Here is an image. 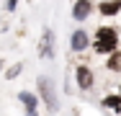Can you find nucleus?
<instances>
[{
  "label": "nucleus",
  "mask_w": 121,
  "mask_h": 116,
  "mask_svg": "<svg viewBox=\"0 0 121 116\" xmlns=\"http://www.w3.org/2000/svg\"><path fill=\"white\" fill-rule=\"evenodd\" d=\"M90 16V0H77L72 5V18L75 21H85Z\"/></svg>",
  "instance_id": "5"
},
{
  "label": "nucleus",
  "mask_w": 121,
  "mask_h": 116,
  "mask_svg": "<svg viewBox=\"0 0 121 116\" xmlns=\"http://www.w3.org/2000/svg\"><path fill=\"white\" fill-rule=\"evenodd\" d=\"M39 54H41L44 59H52V57H54V34H52V28H44V34H41Z\"/></svg>",
  "instance_id": "3"
},
{
  "label": "nucleus",
  "mask_w": 121,
  "mask_h": 116,
  "mask_svg": "<svg viewBox=\"0 0 121 116\" xmlns=\"http://www.w3.org/2000/svg\"><path fill=\"white\" fill-rule=\"evenodd\" d=\"M39 90H41V98H44L47 108L49 111H57L59 108V101H57V93H54V88H52V83L47 77H39Z\"/></svg>",
  "instance_id": "2"
},
{
  "label": "nucleus",
  "mask_w": 121,
  "mask_h": 116,
  "mask_svg": "<svg viewBox=\"0 0 121 116\" xmlns=\"http://www.w3.org/2000/svg\"><path fill=\"white\" fill-rule=\"evenodd\" d=\"M106 67L111 70V72H121V52H113L111 57H108V65Z\"/></svg>",
  "instance_id": "10"
},
{
  "label": "nucleus",
  "mask_w": 121,
  "mask_h": 116,
  "mask_svg": "<svg viewBox=\"0 0 121 116\" xmlns=\"http://www.w3.org/2000/svg\"><path fill=\"white\" fill-rule=\"evenodd\" d=\"M70 46H72L75 52H82V49H88V34L77 28L72 36H70Z\"/></svg>",
  "instance_id": "6"
},
{
  "label": "nucleus",
  "mask_w": 121,
  "mask_h": 116,
  "mask_svg": "<svg viewBox=\"0 0 121 116\" xmlns=\"http://www.w3.org/2000/svg\"><path fill=\"white\" fill-rule=\"evenodd\" d=\"M18 72H21V65H16V67H13V70H8V77H16Z\"/></svg>",
  "instance_id": "11"
},
{
  "label": "nucleus",
  "mask_w": 121,
  "mask_h": 116,
  "mask_svg": "<svg viewBox=\"0 0 121 116\" xmlns=\"http://www.w3.org/2000/svg\"><path fill=\"white\" fill-rule=\"evenodd\" d=\"M95 52L98 54H113L116 52V46H119V34H116V28H111V26H100L95 31Z\"/></svg>",
  "instance_id": "1"
},
{
  "label": "nucleus",
  "mask_w": 121,
  "mask_h": 116,
  "mask_svg": "<svg viewBox=\"0 0 121 116\" xmlns=\"http://www.w3.org/2000/svg\"><path fill=\"white\" fill-rule=\"evenodd\" d=\"M121 10V0H106V3H100V13L103 16H116Z\"/></svg>",
  "instance_id": "8"
},
{
  "label": "nucleus",
  "mask_w": 121,
  "mask_h": 116,
  "mask_svg": "<svg viewBox=\"0 0 121 116\" xmlns=\"http://www.w3.org/2000/svg\"><path fill=\"white\" fill-rule=\"evenodd\" d=\"M18 98H21V103L26 106V114H28V116H36V103H39V101H36V95H34V93H28V90H23Z\"/></svg>",
  "instance_id": "7"
},
{
  "label": "nucleus",
  "mask_w": 121,
  "mask_h": 116,
  "mask_svg": "<svg viewBox=\"0 0 121 116\" xmlns=\"http://www.w3.org/2000/svg\"><path fill=\"white\" fill-rule=\"evenodd\" d=\"M16 3H18V0H8V8L13 10V8H16Z\"/></svg>",
  "instance_id": "12"
},
{
  "label": "nucleus",
  "mask_w": 121,
  "mask_h": 116,
  "mask_svg": "<svg viewBox=\"0 0 121 116\" xmlns=\"http://www.w3.org/2000/svg\"><path fill=\"white\" fill-rule=\"evenodd\" d=\"M103 106L113 114H121V95H106L103 98Z\"/></svg>",
  "instance_id": "9"
},
{
  "label": "nucleus",
  "mask_w": 121,
  "mask_h": 116,
  "mask_svg": "<svg viewBox=\"0 0 121 116\" xmlns=\"http://www.w3.org/2000/svg\"><path fill=\"white\" fill-rule=\"evenodd\" d=\"M0 65H3V59H0Z\"/></svg>",
  "instance_id": "13"
},
{
  "label": "nucleus",
  "mask_w": 121,
  "mask_h": 116,
  "mask_svg": "<svg viewBox=\"0 0 121 116\" xmlns=\"http://www.w3.org/2000/svg\"><path fill=\"white\" fill-rule=\"evenodd\" d=\"M75 77H77V85L82 88V90H90L93 88V72L88 65H77L75 67Z\"/></svg>",
  "instance_id": "4"
}]
</instances>
